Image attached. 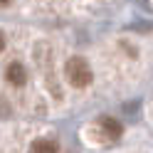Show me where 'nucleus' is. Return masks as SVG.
<instances>
[{
  "label": "nucleus",
  "instance_id": "obj_1",
  "mask_svg": "<svg viewBox=\"0 0 153 153\" xmlns=\"http://www.w3.org/2000/svg\"><path fill=\"white\" fill-rule=\"evenodd\" d=\"M64 72H67V79H69L74 87H79V89L91 84V69H89V64L84 62L82 57H72V59L67 62Z\"/></svg>",
  "mask_w": 153,
  "mask_h": 153
},
{
  "label": "nucleus",
  "instance_id": "obj_2",
  "mask_svg": "<svg viewBox=\"0 0 153 153\" xmlns=\"http://www.w3.org/2000/svg\"><path fill=\"white\" fill-rule=\"evenodd\" d=\"M5 79L10 82V84H15V87H22V84L27 82V69H25L20 62H13L5 69Z\"/></svg>",
  "mask_w": 153,
  "mask_h": 153
},
{
  "label": "nucleus",
  "instance_id": "obj_3",
  "mask_svg": "<svg viewBox=\"0 0 153 153\" xmlns=\"http://www.w3.org/2000/svg\"><path fill=\"white\" fill-rule=\"evenodd\" d=\"M101 131L106 133V138H111V141H116V138H121V133H123V126L116 121V119H101Z\"/></svg>",
  "mask_w": 153,
  "mask_h": 153
},
{
  "label": "nucleus",
  "instance_id": "obj_4",
  "mask_svg": "<svg viewBox=\"0 0 153 153\" xmlns=\"http://www.w3.org/2000/svg\"><path fill=\"white\" fill-rule=\"evenodd\" d=\"M32 153H57V143L47 141V138H40L32 143Z\"/></svg>",
  "mask_w": 153,
  "mask_h": 153
},
{
  "label": "nucleus",
  "instance_id": "obj_5",
  "mask_svg": "<svg viewBox=\"0 0 153 153\" xmlns=\"http://www.w3.org/2000/svg\"><path fill=\"white\" fill-rule=\"evenodd\" d=\"M3 50H5V35L0 32V52H3Z\"/></svg>",
  "mask_w": 153,
  "mask_h": 153
},
{
  "label": "nucleus",
  "instance_id": "obj_6",
  "mask_svg": "<svg viewBox=\"0 0 153 153\" xmlns=\"http://www.w3.org/2000/svg\"><path fill=\"white\" fill-rule=\"evenodd\" d=\"M7 3H10V0H0V5H7Z\"/></svg>",
  "mask_w": 153,
  "mask_h": 153
}]
</instances>
